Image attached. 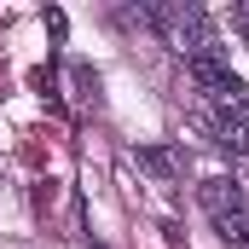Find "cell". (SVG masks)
I'll return each instance as SVG.
<instances>
[{
    "label": "cell",
    "instance_id": "obj_1",
    "mask_svg": "<svg viewBox=\"0 0 249 249\" xmlns=\"http://www.w3.org/2000/svg\"><path fill=\"white\" fill-rule=\"evenodd\" d=\"M191 81H197V93H209L220 110H232V105H244V81H238V70L220 58V53H197V58H186Z\"/></svg>",
    "mask_w": 249,
    "mask_h": 249
},
{
    "label": "cell",
    "instance_id": "obj_5",
    "mask_svg": "<svg viewBox=\"0 0 249 249\" xmlns=\"http://www.w3.org/2000/svg\"><path fill=\"white\" fill-rule=\"evenodd\" d=\"M139 162H145V168H151L157 180H174V157H168V151H157V145H145V151H139Z\"/></svg>",
    "mask_w": 249,
    "mask_h": 249
},
{
    "label": "cell",
    "instance_id": "obj_6",
    "mask_svg": "<svg viewBox=\"0 0 249 249\" xmlns=\"http://www.w3.org/2000/svg\"><path fill=\"white\" fill-rule=\"evenodd\" d=\"M70 81H75V93H81V99H93V93H99V75H93L87 64H75V70H70Z\"/></svg>",
    "mask_w": 249,
    "mask_h": 249
},
{
    "label": "cell",
    "instance_id": "obj_3",
    "mask_svg": "<svg viewBox=\"0 0 249 249\" xmlns=\"http://www.w3.org/2000/svg\"><path fill=\"white\" fill-rule=\"evenodd\" d=\"M197 203H203L214 220H226V214H238V209H244V186H238L232 174H209V180L197 186Z\"/></svg>",
    "mask_w": 249,
    "mask_h": 249
},
{
    "label": "cell",
    "instance_id": "obj_4",
    "mask_svg": "<svg viewBox=\"0 0 249 249\" xmlns=\"http://www.w3.org/2000/svg\"><path fill=\"white\" fill-rule=\"evenodd\" d=\"M214 226H220V238H226V244L249 249V209H238V214H226V220H214Z\"/></svg>",
    "mask_w": 249,
    "mask_h": 249
},
{
    "label": "cell",
    "instance_id": "obj_2",
    "mask_svg": "<svg viewBox=\"0 0 249 249\" xmlns=\"http://www.w3.org/2000/svg\"><path fill=\"white\" fill-rule=\"evenodd\" d=\"M209 133H214V145H220V151L249 157V110H244V105H232V110H214V116H209Z\"/></svg>",
    "mask_w": 249,
    "mask_h": 249
}]
</instances>
